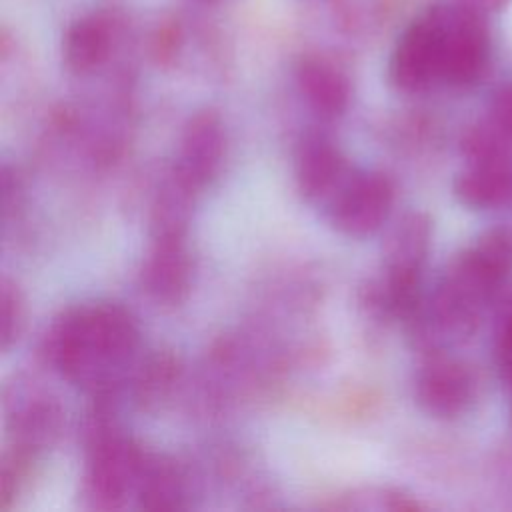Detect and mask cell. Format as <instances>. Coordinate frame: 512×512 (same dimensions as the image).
I'll list each match as a JSON object with an SVG mask.
<instances>
[{
    "label": "cell",
    "instance_id": "ba28073f",
    "mask_svg": "<svg viewBox=\"0 0 512 512\" xmlns=\"http://www.w3.org/2000/svg\"><path fill=\"white\" fill-rule=\"evenodd\" d=\"M476 382L470 368L450 356H430L416 374V402L434 418H456L474 400Z\"/></svg>",
    "mask_w": 512,
    "mask_h": 512
},
{
    "label": "cell",
    "instance_id": "277c9868",
    "mask_svg": "<svg viewBox=\"0 0 512 512\" xmlns=\"http://www.w3.org/2000/svg\"><path fill=\"white\" fill-rule=\"evenodd\" d=\"M430 240L432 222L422 212L406 214L394 228L386 244L384 276L378 286V302L388 314L410 318L418 310Z\"/></svg>",
    "mask_w": 512,
    "mask_h": 512
},
{
    "label": "cell",
    "instance_id": "3957f363",
    "mask_svg": "<svg viewBox=\"0 0 512 512\" xmlns=\"http://www.w3.org/2000/svg\"><path fill=\"white\" fill-rule=\"evenodd\" d=\"M148 452L118 432L102 414H94L86 428V494L96 508H120L138 480Z\"/></svg>",
    "mask_w": 512,
    "mask_h": 512
},
{
    "label": "cell",
    "instance_id": "ffe728a7",
    "mask_svg": "<svg viewBox=\"0 0 512 512\" xmlns=\"http://www.w3.org/2000/svg\"><path fill=\"white\" fill-rule=\"evenodd\" d=\"M510 390H512V384H510ZM510 410H512V404H510Z\"/></svg>",
    "mask_w": 512,
    "mask_h": 512
},
{
    "label": "cell",
    "instance_id": "52a82bcc",
    "mask_svg": "<svg viewBox=\"0 0 512 512\" xmlns=\"http://www.w3.org/2000/svg\"><path fill=\"white\" fill-rule=\"evenodd\" d=\"M490 60V36L478 8L446 10L442 82L454 88L476 84Z\"/></svg>",
    "mask_w": 512,
    "mask_h": 512
},
{
    "label": "cell",
    "instance_id": "6da1fadb",
    "mask_svg": "<svg viewBox=\"0 0 512 512\" xmlns=\"http://www.w3.org/2000/svg\"><path fill=\"white\" fill-rule=\"evenodd\" d=\"M136 346L134 318L108 302L66 310L44 338V354L54 370L98 396L112 392Z\"/></svg>",
    "mask_w": 512,
    "mask_h": 512
},
{
    "label": "cell",
    "instance_id": "e0dca14e",
    "mask_svg": "<svg viewBox=\"0 0 512 512\" xmlns=\"http://www.w3.org/2000/svg\"><path fill=\"white\" fill-rule=\"evenodd\" d=\"M176 372V362L170 356H158L154 358L138 378V390L142 398H154L160 392H164Z\"/></svg>",
    "mask_w": 512,
    "mask_h": 512
},
{
    "label": "cell",
    "instance_id": "5bb4252c",
    "mask_svg": "<svg viewBox=\"0 0 512 512\" xmlns=\"http://www.w3.org/2000/svg\"><path fill=\"white\" fill-rule=\"evenodd\" d=\"M140 508L176 510L184 506V478L178 466L162 456L148 454L136 496Z\"/></svg>",
    "mask_w": 512,
    "mask_h": 512
},
{
    "label": "cell",
    "instance_id": "d6986e66",
    "mask_svg": "<svg viewBox=\"0 0 512 512\" xmlns=\"http://www.w3.org/2000/svg\"><path fill=\"white\" fill-rule=\"evenodd\" d=\"M484 116L512 138V82L500 86L492 94Z\"/></svg>",
    "mask_w": 512,
    "mask_h": 512
},
{
    "label": "cell",
    "instance_id": "30bf717a",
    "mask_svg": "<svg viewBox=\"0 0 512 512\" xmlns=\"http://www.w3.org/2000/svg\"><path fill=\"white\" fill-rule=\"evenodd\" d=\"M144 288L152 298L166 304L180 302L192 282V256L186 244V232H154L150 254L142 272Z\"/></svg>",
    "mask_w": 512,
    "mask_h": 512
},
{
    "label": "cell",
    "instance_id": "ac0fdd59",
    "mask_svg": "<svg viewBox=\"0 0 512 512\" xmlns=\"http://www.w3.org/2000/svg\"><path fill=\"white\" fill-rule=\"evenodd\" d=\"M494 358L500 372V378L510 386L512 384V304L504 310L496 336H494Z\"/></svg>",
    "mask_w": 512,
    "mask_h": 512
},
{
    "label": "cell",
    "instance_id": "9c48e42d",
    "mask_svg": "<svg viewBox=\"0 0 512 512\" xmlns=\"http://www.w3.org/2000/svg\"><path fill=\"white\" fill-rule=\"evenodd\" d=\"M224 150L226 134L220 118L208 110L198 112L184 126L172 172L198 192L218 174Z\"/></svg>",
    "mask_w": 512,
    "mask_h": 512
},
{
    "label": "cell",
    "instance_id": "7c38bea8",
    "mask_svg": "<svg viewBox=\"0 0 512 512\" xmlns=\"http://www.w3.org/2000/svg\"><path fill=\"white\" fill-rule=\"evenodd\" d=\"M456 200L472 210L512 206V156L468 162L452 184Z\"/></svg>",
    "mask_w": 512,
    "mask_h": 512
},
{
    "label": "cell",
    "instance_id": "8fae6325",
    "mask_svg": "<svg viewBox=\"0 0 512 512\" xmlns=\"http://www.w3.org/2000/svg\"><path fill=\"white\" fill-rule=\"evenodd\" d=\"M294 174L298 190L308 202L328 204L340 184L348 178L350 170L342 150L330 136L310 132L296 148Z\"/></svg>",
    "mask_w": 512,
    "mask_h": 512
},
{
    "label": "cell",
    "instance_id": "8992f818",
    "mask_svg": "<svg viewBox=\"0 0 512 512\" xmlns=\"http://www.w3.org/2000/svg\"><path fill=\"white\" fill-rule=\"evenodd\" d=\"M394 204L392 180L376 170H356L328 200L332 226L352 238L374 234L390 216Z\"/></svg>",
    "mask_w": 512,
    "mask_h": 512
},
{
    "label": "cell",
    "instance_id": "2e32d148",
    "mask_svg": "<svg viewBox=\"0 0 512 512\" xmlns=\"http://www.w3.org/2000/svg\"><path fill=\"white\" fill-rule=\"evenodd\" d=\"M0 302H2V348L8 350L12 346V342H16V338L22 330V322H24L22 320L24 318L22 298L10 280L2 282Z\"/></svg>",
    "mask_w": 512,
    "mask_h": 512
},
{
    "label": "cell",
    "instance_id": "9a60e30c",
    "mask_svg": "<svg viewBox=\"0 0 512 512\" xmlns=\"http://www.w3.org/2000/svg\"><path fill=\"white\" fill-rule=\"evenodd\" d=\"M110 46V24L102 16H86L68 28L64 58L74 72H90L106 60Z\"/></svg>",
    "mask_w": 512,
    "mask_h": 512
},
{
    "label": "cell",
    "instance_id": "7a4b0ae2",
    "mask_svg": "<svg viewBox=\"0 0 512 512\" xmlns=\"http://www.w3.org/2000/svg\"><path fill=\"white\" fill-rule=\"evenodd\" d=\"M510 272L512 230L482 232L442 272L430 298V320L448 336H468Z\"/></svg>",
    "mask_w": 512,
    "mask_h": 512
},
{
    "label": "cell",
    "instance_id": "4fadbf2b",
    "mask_svg": "<svg viewBox=\"0 0 512 512\" xmlns=\"http://www.w3.org/2000/svg\"><path fill=\"white\" fill-rule=\"evenodd\" d=\"M298 88L308 106L324 120L338 118L350 100L346 76L324 60H304L296 72Z\"/></svg>",
    "mask_w": 512,
    "mask_h": 512
},
{
    "label": "cell",
    "instance_id": "5b68a950",
    "mask_svg": "<svg viewBox=\"0 0 512 512\" xmlns=\"http://www.w3.org/2000/svg\"><path fill=\"white\" fill-rule=\"evenodd\" d=\"M446 8L414 20L400 36L390 58V80L404 92H420L442 82Z\"/></svg>",
    "mask_w": 512,
    "mask_h": 512
}]
</instances>
